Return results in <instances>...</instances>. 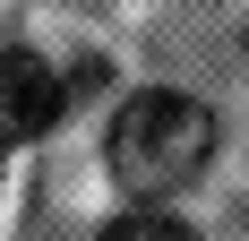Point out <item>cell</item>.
Returning a JSON list of instances; mask_svg holds the SVG:
<instances>
[{
  "mask_svg": "<svg viewBox=\"0 0 249 241\" xmlns=\"http://www.w3.org/2000/svg\"><path fill=\"white\" fill-rule=\"evenodd\" d=\"M103 155L121 172V190H138L155 207L163 190H180V181L215 155V112H206L189 86H138V95L112 112V129H103Z\"/></svg>",
  "mask_w": 249,
  "mask_h": 241,
  "instance_id": "6da1fadb",
  "label": "cell"
},
{
  "mask_svg": "<svg viewBox=\"0 0 249 241\" xmlns=\"http://www.w3.org/2000/svg\"><path fill=\"white\" fill-rule=\"evenodd\" d=\"M69 86L35 60V52H0V138H43L60 120Z\"/></svg>",
  "mask_w": 249,
  "mask_h": 241,
  "instance_id": "7a4b0ae2",
  "label": "cell"
},
{
  "mask_svg": "<svg viewBox=\"0 0 249 241\" xmlns=\"http://www.w3.org/2000/svg\"><path fill=\"white\" fill-rule=\"evenodd\" d=\"M95 241H189V224L163 216V207H129V216H112Z\"/></svg>",
  "mask_w": 249,
  "mask_h": 241,
  "instance_id": "3957f363",
  "label": "cell"
}]
</instances>
